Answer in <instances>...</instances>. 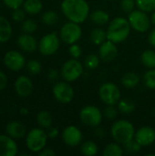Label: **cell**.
Returning a JSON list of instances; mask_svg holds the SVG:
<instances>
[{
	"label": "cell",
	"mask_w": 155,
	"mask_h": 156,
	"mask_svg": "<svg viewBox=\"0 0 155 156\" xmlns=\"http://www.w3.org/2000/svg\"><path fill=\"white\" fill-rule=\"evenodd\" d=\"M61 10L69 21L80 24L89 17L90 5L86 0H63Z\"/></svg>",
	"instance_id": "1"
},
{
	"label": "cell",
	"mask_w": 155,
	"mask_h": 156,
	"mask_svg": "<svg viewBox=\"0 0 155 156\" xmlns=\"http://www.w3.org/2000/svg\"><path fill=\"white\" fill-rule=\"evenodd\" d=\"M129 20L124 17H115L111 21L107 28V39L114 43H122L127 39L131 32Z\"/></svg>",
	"instance_id": "2"
},
{
	"label": "cell",
	"mask_w": 155,
	"mask_h": 156,
	"mask_svg": "<svg viewBox=\"0 0 155 156\" xmlns=\"http://www.w3.org/2000/svg\"><path fill=\"white\" fill-rule=\"evenodd\" d=\"M111 133L115 142L121 144H125L134 138L135 130L134 126L130 122L120 120L112 124Z\"/></svg>",
	"instance_id": "3"
},
{
	"label": "cell",
	"mask_w": 155,
	"mask_h": 156,
	"mask_svg": "<svg viewBox=\"0 0 155 156\" xmlns=\"http://www.w3.org/2000/svg\"><path fill=\"white\" fill-rule=\"evenodd\" d=\"M48 138V134L43 128H35L26 133V145L30 152L39 153L45 148Z\"/></svg>",
	"instance_id": "4"
},
{
	"label": "cell",
	"mask_w": 155,
	"mask_h": 156,
	"mask_svg": "<svg viewBox=\"0 0 155 156\" xmlns=\"http://www.w3.org/2000/svg\"><path fill=\"white\" fill-rule=\"evenodd\" d=\"M99 96L100 101L106 105H116L121 100V91L116 84L106 82L100 87Z\"/></svg>",
	"instance_id": "5"
},
{
	"label": "cell",
	"mask_w": 155,
	"mask_h": 156,
	"mask_svg": "<svg viewBox=\"0 0 155 156\" xmlns=\"http://www.w3.org/2000/svg\"><path fill=\"white\" fill-rule=\"evenodd\" d=\"M60 41L56 32L48 33L41 37L38 42V50L43 56H51L59 48Z\"/></svg>",
	"instance_id": "6"
},
{
	"label": "cell",
	"mask_w": 155,
	"mask_h": 156,
	"mask_svg": "<svg viewBox=\"0 0 155 156\" xmlns=\"http://www.w3.org/2000/svg\"><path fill=\"white\" fill-rule=\"evenodd\" d=\"M82 36V29L78 23L69 21L66 23L60 29V39L66 44L72 45L78 42Z\"/></svg>",
	"instance_id": "7"
},
{
	"label": "cell",
	"mask_w": 155,
	"mask_h": 156,
	"mask_svg": "<svg viewBox=\"0 0 155 156\" xmlns=\"http://www.w3.org/2000/svg\"><path fill=\"white\" fill-rule=\"evenodd\" d=\"M60 73L67 82H73L82 75L83 66L77 58H72L63 64Z\"/></svg>",
	"instance_id": "8"
},
{
	"label": "cell",
	"mask_w": 155,
	"mask_h": 156,
	"mask_svg": "<svg viewBox=\"0 0 155 156\" xmlns=\"http://www.w3.org/2000/svg\"><path fill=\"white\" fill-rule=\"evenodd\" d=\"M128 20L131 27L140 33L146 32L151 25V19L147 16L146 12L140 9L132 10L131 13H129Z\"/></svg>",
	"instance_id": "9"
},
{
	"label": "cell",
	"mask_w": 155,
	"mask_h": 156,
	"mask_svg": "<svg viewBox=\"0 0 155 156\" xmlns=\"http://www.w3.org/2000/svg\"><path fill=\"white\" fill-rule=\"evenodd\" d=\"M79 119L89 127H98L102 122V113L97 107L89 105L80 111Z\"/></svg>",
	"instance_id": "10"
},
{
	"label": "cell",
	"mask_w": 155,
	"mask_h": 156,
	"mask_svg": "<svg viewBox=\"0 0 155 156\" xmlns=\"http://www.w3.org/2000/svg\"><path fill=\"white\" fill-rule=\"evenodd\" d=\"M54 98L60 103H69L74 98V90L67 82L59 81L57 82L52 89Z\"/></svg>",
	"instance_id": "11"
},
{
	"label": "cell",
	"mask_w": 155,
	"mask_h": 156,
	"mask_svg": "<svg viewBox=\"0 0 155 156\" xmlns=\"http://www.w3.org/2000/svg\"><path fill=\"white\" fill-rule=\"evenodd\" d=\"M5 66L12 71H19L26 65L25 57L17 50H9L4 56Z\"/></svg>",
	"instance_id": "12"
},
{
	"label": "cell",
	"mask_w": 155,
	"mask_h": 156,
	"mask_svg": "<svg viewBox=\"0 0 155 156\" xmlns=\"http://www.w3.org/2000/svg\"><path fill=\"white\" fill-rule=\"evenodd\" d=\"M61 137L65 144L73 147L79 145L81 143L82 133L78 127L70 125L64 129Z\"/></svg>",
	"instance_id": "13"
},
{
	"label": "cell",
	"mask_w": 155,
	"mask_h": 156,
	"mask_svg": "<svg viewBox=\"0 0 155 156\" xmlns=\"http://www.w3.org/2000/svg\"><path fill=\"white\" fill-rule=\"evenodd\" d=\"M99 55L100 59L104 62H112L118 56V48L116 47V43L107 39L100 46Z\"/></svg>",
	"instance_id": "14"
},
{
	"label": "cell",
	"mask_w": 155,
	"mask_h": 156,
	"mask_svg": "<svg viewBox=\"0 0 155 156\" xmlns=\"http://www.w3.org/2000/svg\"><path fill=\"white\" fill-rule=\"evenodd\" d=\"M18 147L15 139L9 135L0 134V156H16Z\"/></svg>",
	"instance_id": "15"
},
{
	"label": "cell",
	"mask_w": 155,
	"mask_h": 156,
	"mask_svg": "<svg viewBox=\"0 0 155 156\" xmlns=\"http://www.w3.org/2000/svg\"><path fill=\"white\" fill-rule=\"evenodd\" d=\"M15 90L17 96L21 98L28 97L33 91L32 80L26 76H19L15 81Z\"/></svg>",
	"instance_id": "16"
},
{
	"label": "cell",
	"mask_w": 155,
	"mask_h": 156,
	"mask_svg": "<svg viewBox=\"0 0 155 156\" xmlns=\"http://www.w3.org/2000/svg\"><path fill=\"white\" fill-rule=\"evenodd\" d=\"M134 139L142 146H149L155 142L154 129L149 126H143L135 133Z\"/></svg>",
	"instance_id": "17"
},
{
	"label": "cell",
	"mask_w": 155,
	"mask_h": 156,
	"mask_svg": "<svg viewBox=\"0 0 155 156\" xmlns=\"http://www.w3.org/2000/svg\"><path fill=\"white\" fill-rule=\"evenodd\" d=\"M17 45L20 48V49L29 53L34 52L38 47V43L37 42V39L31 34H26V33H23L18 37Z\"/></svg>",
	"instance_id": "18"
},
{
	"label": "cell",
	"mask_w": 155,
	"mask_h": 156,
	"mask_svg": "<svg viewBox=\"0 0 155 156\" xmlns=\"http://www.w3.org/2000/svg\"><path fill=\"white\" fill-rule=\"evenodd\" d=\"M6 134L12 137L13 139H21L26 135V126L16 121L10 122L5 126Z\"/></svg>",
	"instance_id": "19"
},
{
	"label": "cell",
	"mask_w": 155,
	"mask_h": 156,
	"mask_svg": "<svg viewBox=\"0 0 155 156\" xmlns=\"http://www.w3.org/2000/svg\"><path fill=\"white\" fill-rule=\"evenodd\" d=\"M12 26L3 16H0V43L7 42L12 37Z\"/></svg>",
	"instance_id": "20"
},
{
	"label": "cell",
	"mask_w": 155,
	"mask_h": 156,
	"mask_svg": "<svg viewBox=\"0 0 155 156\" xmlns=\"http://www.w3.org/2000/svg\"><path fill=\"white\" fill-rule=\"evenodd\" d=\"M43 8L40 0H25L23 3V9L29 15H37L41 12Z\"/></svg>",
	"instance_id": "21"
},
{
	"label": "cell",
	"mask_w": 155,
	"mask_h": 156,
	"mask_svg": "<svg viewBox=\"0 0 155 156\" xmlns=\"http://www.w3.org/2000/svg\"><path fill=\"white\" fill-rule=\"evenodd\" d=\"M37 122L40 128L48 129L52 126L53 117L51 113L48 111H41L37 115Z\"/></svg>",
	"instance_id": "22"
},
{
	"label": "cell",
	"mask_w": 155,
	"mask_h": 156,
	"mask_svg": "<svg viewBox=\"0 0 155 156\" xmlns=\"http://www.w3.org/2000/svg\"><path fill=\"white\" fill-rule=\"evenodd\" d=\"M90 20L98 25V26H103L109 23L110 21V16L107 12L103 11V10H95L93 11L90 15Z\"/></svg>",
	"instance_id": "23"
},
{
	"label": "cell",
	"mask_w": 155,
	"mask_h": 156,
	"mask_svg": "<svg viewBox=\"0 0 155 156\" xmlns=\"http://www.w3.org/2000/svg\"><path fill=\"white\" fill-rule=\"evenodd\" d=\"M140 82V77L134 72H127L122 78V83L128 89L135 88Z\"/></svg>",
	"instance_id": "24"
},
{
	"label": "cell",
	"mask_w": 155,
	"mask_h": 156,
	"mask_svg": "<svg viewBox=\"0 0 155 156\" xmlns=\"http://www.w3.org/2000/svg\"><path fill=\"white\" fill-rule=\"evenodd\" d=\"M90 40L94 45L100 46L103 42L107 40V31L100 27L94 28L90 33Z\"/></svg>",
	"instance_id": "25"
},
{
	"label": "cell",
	"mask_w": 155,
	"mask_h": 156,
	"mask_svg": "<svg viewBox=\"0 0 155 156\" xmlns=\"http://www.w3.org/2000/svg\"><path fill=\"white\" fill-rule=\"evenodd\" d=\"M141 60L143 64L149 68V69H155V51L152 49H146L142 53Z\"/></svg>",
	"instance_id": "26"
},
{
	"label": "cell",
	"mask_w": 155,
	"mask_h": 156,
	"mask_svg": "<svg viewBox=\"0 0 155 156\" xmlns=\"http://www.w3.org/2000/svg\"><path fill=\"white\" fill-rule=\"evenodd\" d=\"M118 110L123 114H131L135 111V103L129 99L120 100L118 102Z\"/></svg>",
	"instance_id": "27"
},
{
	"label": "cell",
	"mask_w": 155,
	"mask_h": 156,
	"mask_svg": "<svg viewBox=\"0 0 155 156\" xmlns=\"http://www.w3.org/2000/svg\"><path fill=\"white\" fill-rule=\"evenodd\" d=\"M102 154L104 156H122L123 150L118 144H109L104 148Z\"/></svg>",
	"instance_id": "28"
},
{
	"label": "cell",
	"mask_w": 155,
	"mask_h": 156,
	"mask_svg": "<svg viewBox=\"0 0 155 156\" xmlns=\"http://www.w3.org/2000/svg\"><path fill=\"white\" fill-rule=\"evenodd\" d=\"M81 153L86 156H93L98 153V145L93 141H87L81 145Z\"/></svg>",
	"instance_id": "29"
},
{
	"label": "cell",
	"mask_w": 155,
	"mask_h": 156,
	"mask_svg": "<svg viewBox=\"0 0 155 156\" xmlns=\"http://www.w3.org/2000/svg\"><path fill=\"white\" fill-rule=\"evenodd\" d=\"M41 20L47 26H54L58 21V15L55 11L48 10L42 15Z\"/></svg>",
	"instance_id": "30"
},
{
	"label": "cell",
	"mask_w": 155,
	"mask_h": 156,
	"mask_svg": "<svg viewBox=\"0 0 155 156\" xmlns=\"http://www.w3.org/2000/svg\"><path fill=\"white\" fill-rule=\"evenodd\" d=\"M100 58L96 55V54H90L88 55L85 59H84V65L86 67V69L92 70L98 68V66L100 65Z\"/></svg>",
	"instance_id": "31"
},
{
	"label": "cell",
	"mask_w": 155,
	"mask_h": 156,
	"mask_svg": "<svg viewBox=\"0 0 155 156\" xmlns=\"http://www.w3.org/2000/svg\"><path fill=\"white\" fill-rule=\"evenodd\" d=\"M137 6L140 10L146 13L155 11V0H135Z\"/></svg>",
	"instance_id": "32"
},
{
	"label": "cell",
	"mask_w": 155,
	"mask_h": 156,
	"mask_svg": "<svg viewBox=\"0 0 155 156\" xmlns=\"http://www.w3.org/2000/svg\"><path fill=\"white\" fill-rule=\"evenodd\" d=\"M21 29L24 33L26 34H32L37 31V24L33 19H25L22 22Z\"/></svg>",
	"instance_id": "33"
},
{
	"label": "cell",
	"mask_w": 155,
	"mask_h": 156,
	"mask_svg": "<svg viewBox=\"0 0 155 156\" xmlns=\"http://www.w3.org/2000/svg\"><path fill=\"white\" fill-rule=\"evenodd\" d=\"M143 81L147 88L155 90V69H152L144 73Z\"/></svg>",
	"instance_id": "34"
},
{
	"label": "cell",
	"mask_w": 155,
	"mask_h": 156,
	"mask_svg": "<svg viewBox=\"0 0 155 156\" xmlns=\"http://www.w3.org/2000/svg\"><path fill=\"white\" fill-rule=\"evenodd\" d=\"M42 66L40 62L37 59H30L26 62V69L32 75H37L40 73Z\"/></svg>",
	"instance_id": "35"
},
{
	"label": "cell",
	"mask_w": 155,
	"mask_h": 156,
	"mask_svg": "<svg viewBox=\"0 0 155 156\" xmlns=\"http://www.w3.org/2000/svg\"><path fill=\"white\" fill-rule=\"evenodd\" d=\"M124 145V147H123V149L125 150V152L126 153H128V154H136V153H138L140 150H141V148L143 147L139 143H137V141L134 139H132V140H131L130 142H128V143H126L125 144H123Z\"/></svg>",
	"instance_id": "36"
},
{
	"label": "cell",
	"mask_w": 155,
	"mask_h": 156,
	"mask_svg": "<svg viewBox=\"0 0 155 156\" xmlns=\"http://www.w3.org/2000/svg\"><path fill=\"white\" fill-rule=\"evenodd\" d=\"M11 17L15 22H23L26 17V11L24 9H21L20 7L13 9Z\"/></svg>",
	"instance_id": "37"
},
{
	"label": "cell",
	"mask_w": 155,
	"mask_h": 156,
	"mask_svg": "<svg viewBox=\"0 0 155 156\" xmlns=\"http://www.w3.org/2000/svg\"><path fill=\"white\" fill-rule=\"evenodd\" d=\"M118 111H119V110H117V109L114 107V105H108V106L105 108L103 114H104V116H105L107 119H109V120H114V119H116L117 116H118Z\"/></svg>",
	"instance_id": "38"
},
{
	"label": "cell",
	"mask_w": 155,
	"mask_h": 156,
	"mask_svg": "<svg viewBox=\"0 0 155 156\" xmlns=\"http://www.w3.org/2000/svg\"><path fill=\"white\" fill-rule=\"evenodd\" d=\"M135 0H122L121 2V7L123 12L125 13H131L135 6Z\"/></svg>",
	"instance_id": "39"
},
{
	"label": "cell",
	"mask_w": 155,
	"mask_h": 156,
	"mask_svg": "<svg viewBox=\"0 0 155 156\" xmlns=\"http://www.w3.org/2000/svg\"><path fill=\"white\" fill-rule=\"evenodd\" d=\"M69 54H70V56L73 58H77L78 59L81 56V54H82V49L76 43L75 44H72L69 47Z\"/></svg>",
	"instance_id": "40"
},
{
	"label": "cell",
	"mask_w": 155,
	"mask_h": 156,
	"mask_svg": "<svg viewBox=\"0 0 155 156\" xmlns=\"http://www.w3.org/2000/svg\"><path fill=\"white\" fill-rule=\"evenodd\" d=\"M25 0H3L4 4L10 9H16L23 5Z\"/></svg>",
	"instance_id": "41"
},
{
	"label": "cell",
	"mask_w": 155,
	"mask_h": 156,
	"mask_svg": "<svg viewBox=\"0 0 155 156\" xmlns=\"http://www.w3.org/2000/svg\"><path fill=\"white\" fill-rule=\"evenodd\" d=\"M59 78V72L56 69H51L48 73V79L50 81H56Z\"/></svg>",
	"instance_id": "42"
},
{
	"label": "cell",
	"mask_w": 155,
	"mask_h": 156,
	"mask_svg": "<svg viewBox=\"0 0 155 156\" xmlns=\"http://www.w3.org/2000/svg\"><path fill=\"white\" fill-rule=\"evenodd\" d=\"M48 130V131L47 134H48V137L50 138V139H55V138H57V137L58 136V134H59L58 129L56 128V127H49Z\"/></svg>",
	"instance_id": "43"
},
{
	"label": "cell",
	"mask_w": 155,
	"mask_h": 156,
	"mask_svg": "<svg viewBox=\"0 0 155 156\" xmlns=\"http://www.w3.org/2000/svg\"><path fill=\"white\" fill-rule=\"evenodd\" d=\"M6 85H7V77L3 71L0 70V90L5 89Z\"/></svg>",
	"instance_id": "44"
},
{
	"label": "cell",
	"mask_w": 155,
	"mask_h": 156,
	"mask_svg": "<svg viewBox=\"0 0 155 156\" xmlns=\"http://www.w3.org/2000/svg\"><path fill=\"white\" fill-rule=\"evenodd\" d=\"M38 154L39 156H55L56 153L50 148H44L38 153Z\"/></svg>",
	"instance_id": "45"
},
{
	"label": "cell",
	"mask_w": 155,
	"mask_h": 156,
	"mask_svg": "<svg viewBox=\"0 0 155 156\" xmlns=\"http://www.w3.org/2000/svg\"><path fill=\"white\" fill-rule=\"evenodd\" d=\"M148 40H149V43L155 48V27L150 32L149 37H148Z\"/></svg>",
	"instance_id": "46"
},
{
	"label": "cell",
	"mask_w": 155,
	"mask_h": 156,
	"mask_svg": "<svg viewBox=\"0 0 155 156\" xmlns=\"http://www.w3.org/2000/svg\"><path fill=\"white\" fill-rule=\"evenodd\" d=\"M95 135L101 139L105 136V131L102 129V128H100V127H96V130H95Z\"/></svg>",
	"instance_id": "47"
},
{
	"label": "cell",
	"mask_w": 155,
	"mask_h": 156,
	"mask_svg": "<svg viewBox=\"0 0 155 156\" xmlns=\"http://www.w3.org/2000/svg\"><path fill=\"white\" fill-rule=\"evenodd\" d=\"M20 113L22 115H26V114H28V110L26 108H21L20 109Z\"/></svg>",
	"instance_id": "48"
},
{
	"label": "cell",
	"mask_w": 155,
	"mask_h": 156,
	"mask_svg": "<svg viewBox=\"0 0 155 156\" xmlns=\"http://www.w3.org/2000/svg\"><path fill=\"white\" fill-rule=\"evenodd\" d=\"M150 19H151V23L155 26V11H153V13L152 14V16H151Z\"/></svg>",
	"instance_id": "49"
},
{
	"label": "cell",
	"mask_w": 155,
	"mask_h": 156,
	"mask_svg": "<svg viewBox=\"0 0 155 156\" xmlns=\"http://www.w3.org/2000/svg\"><path fill=\"white\" fill-rule=\"evenodd\" d=\"M154 113H155V109H154Z\"/></svg>",
	"instance_id": "50"
}]
</instances>
